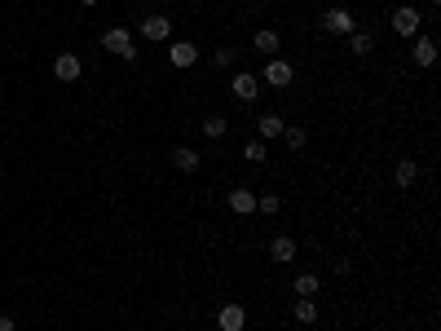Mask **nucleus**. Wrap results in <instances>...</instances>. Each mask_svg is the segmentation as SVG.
Wrapping results in <instances>:
<instances>
[{"label": "nucleus", "mask_w": 441, "mask_h": 331, "mask_svg": "<svg viewBox=\"0 0 441 331\" xmlns=\"http://www.w3.org/2000/svg\"><path fill=\"white\" fill-rule=\"evenodd\" d=\"M80 5H98V0H80Z\"/></svg>", "instance_id": "obj_26"}, {"label": "nucleus", "mask_w": 441, "mask_h": 331, "mask_svg": "<svg viewBox=\"0 0 441 331\" xmlns=\"http://www.w3.org/2000/svg\"><path fill=\"white\" fill-rule=\"evenodd\" d=\"M256 212L273 217V212H278V195H256Z\"/></svg>", "instance_id": "obj_24"}, {"label": "nucleus", "mask_w": 441, "mask_h": 331, "mask_svg": "<svg viewBox=\"0 0 441 331\" xmlns=\"http://www.w3.org/2000/svg\"><path fill=\"white\" fill-rule=\"evenodd\" d=\"M225 133H230V120H225V115H208L204 120V137L208 141H221Z\"/></svg>", "instance_id": "obj_17"}, {"label": "nucleus", "mask_w": 441, "mask_h": 331, "mask_svg": "<svg viewBox=\"0 0 441 331\" xmlns=\"http://www.w3.org/2000/svg\"><path fill=\"white\" fill-rule=\"evenodd\" d=\"M225 204H230V212H238V217H247V212H256V195L238 186V190H230V199H225Z\"/></svg>", "instance_id": "obj_12"}, {"label": "nucleus", "mask_w": 441, "mask_h": 331, "mask_svg": "<svg viewBox=\"0 0 441 331\" xmlns=\"http://www.w3.org/2000/svg\"><path fill=\"white\" fill-rule=\"evenodd\" d=\"M318 287H323L318 274H296V296H318Z\"/></svg>", "instance_id": "obj_19"}, {"label": "nucleus", "mask_w": 441, "mask_h": 331, "mask_svg": "<svg viewBox=\"0 0 441 331\" xmlns=\"http://www.w3.org/2000/svg\"><path fill=\"white\" fill-rule=\"evenodd\" d=\"M282 128H287V124H282L278 115H260V120H256V133H260V141H273V137H282Z\"/></svg>", "instance_id": "obj_15"}, {"label": "nucleus", "mask_w": 441, "mask_h": 331, "mask_svg": "<svg viewBox=\"0 0 441 331\" xmlns=\"http://www.w3.org/2000/svg\"><path fill=\"white\" fill-rule=\"evenodd\" d=\"M102 49L115 53V57H124V62H137V44H133V31H128V27H111L102 35Z\"/></svg>", "instance_id": "obj_1"}, {"label": "nucleus", "mask_w": 441, "mask_h": 331, "mask_svg": "<svg viewBox=\"0 0 441 331\" xmlns=\"http://www.w3.org/2000/svg\"><path fill=\"white\" fill-rule=\"evenodd\" d=\"M291 80H296V66L291 62H278V57L265 62V71H260V84H269V89H287Z\"/></svg>", "instance_id": "obj_4"}, {"label": "nucleus", "mask_w": 441, "mask_h": 331, "mask_svg": "<svg viewBox=\"0 0 441 331\" xmlns=\"http://www.w3.org/2000/svg\"><path fill=\"white\" fill-rule=\"evenodd\" d=\"M433 62H437V40L420 31V35H415V66H424V71H428Z\"/></svg>", "instance_id": "obj_10"}, {"label": "nucleus", "mask_w": 441, "mask_h": 331, "mask_svg": "<svg viewBox=\"0 0 441 331\" xmlns=\"http://www.w3.org/2000/svg\"><path fill=\"white\" fill-rule=\"evenodd\" d=\"M172 168H177V172H186V177H190V172H199V150L177 146V150H172Z\"/></svg>", "instance_id": "obj_13"}, {"label": "nucleus", "mask_w": 441, "mask_h": 331, "mask_svg": "<svg viewBox=\"0 0 441 331\" xmlns=\"http://www.w3.org/2000/svg\"><path fill=\"white\" fill-rule=\"evenodd\" d=\"M420 27H424V14L415 5H402L397 14H393V31L402 35V40H415V35H420Z\"/></svg>", "instance_id": "obj_2"}, {"label": "nucleus", "mask_w": 441, "mask_h": 331, "mask_svg": "<svg viewBox=\"0 0 441 331\" xmlns=\"http://www.w3.org/2000/svg\"><path fill=\"white\" fill-rule=\"evenodd\" d=\"M243 159H252V163H265V141H247V146H243Z\"/></svg>", "instance_id": "obj_23"}, {"label": "nucleus", "mask_w": 441, "mask_h": 331, "mask_svg": "<svg viewBox=\"0 0 441 331\" xmlns=\"http://www.w3.org/2000/svg\"><path fill=\"white\" fill-rule=\"evenodd\" d=\"M291 314H296V323L314 327V323H318V305H314V296H300V301L291 305Z\"/></svg>", "instance_id": "obj_14"}, {"label": "nucleus", "mask_w": 441, "mask_h": 331, "mask_svg": "<svg viewBox=\"0 0 441 331\" xmlns=\"http://www.w3.org/2000/svg\"><path fill=\"white\" fill-rule=\"evenodd\" d=\"M282 141H287L291 150H305V146H309V128H296V124L282 128Z\"/></svg>", "instance_id": "obj_20"}, {"label": "nucleus", "mask_w": 441, "mask_h": 331, "mask_svg": "<svg viewBox=\"0 0 441 331\" xmlns=\"http://www.w3.org/2000/svg\"><path fill=\"white\" fill-rule=\"evenodd\" d=\"M428 5H441V0H428Z\"/></svg>", "instance_id": "obj_27"}, {"label": "nucleus", "mask_w": 441, "mask_h": 331, "mask_svg": "<svg viewBox=\"0 0 441 331\" xmlns=\"http://www.w3.org/2000/svg\"><path fill=\"white\" fill-rule=\"evenodd\" d=\"M252 44H256V53H265V57H278V44H282V35L273 31V27H260L252 35Z\"/></svg>", "instance_id": "obj_11"}, {"label": "nucleus", "mask_w": 441, "mask_h": 331, "mask_svg": "<svg viewBox=\"0 0 441 331\" xmlns=\"http://www.w3.org/2000/svg\"><path fill=\"white\" fill-rule=\"evenodd\" d=\"M230 93L238 102H256L260 98V75H252V71H234V75H230Z\"/></svg>", "instance_id": "obj_3"}, {"label": "nucleus", "mask_w": 441, "mask_h": 331, "mask_svg": "<svg viewBox=\"0 0 441 331\" xmlns=\"http://www.w3.org/2000/svg\"><path fill=\"white\" fill-rule=\"evenodd\" d=\"M269 256H273L278 265L296 261V239H273V243H269Z\"/></svg>", "instance_id": "obj_16"}, {"label": "nucleus", "mask_w": 441, "mask_h": 331, "mask_svg": "<svg viewBox=\"0 0 441 331\" xmlns=\"http://www.w3.org/2000/svg\"><path fill=\"white\" fill-rule=\"evenodd\" d=\"M168 62L177 66V71H190L199 62V44H190V40H177V44H168Z\"/></svg>", "instance_id": "obj_8"}, {"label": "nucleus", "mask_w": 441, "mask_h": 331, "mask_svg": "<svg viewBox=\"0 0 441 331\" xmlns=\"http://www.w3.org/2000/svg\"><path fill=\"white\" fill-rule=\"evenodd\" d=\"M212 66H217V71H230L234 66V49H230V44H221V49L212 53Z\"/></svg>", "instance_id": "obj_22"}, {"label": "nucleus", "mask_w": 441, "mask_h": 331, "mask_svg": "<svg viewBox=\"0 0 441 331\" xmlns=\"http://www.w3.org/2000/svg\"><path fill=\"white\" fill-rule=\"evenodd\" d=\"M371 44H375V40H371L366 31H353V35H349V49H353L357 57H366V53H371Z\"/></svg>", "instance_id": "obj_21"}, {"label": "nucleus", "mask_w": 441, "mask_h": 331, "mask_svg": "<svg viewBox=\"0 0 441 331\" xmlns=\"http://www.w3.org/2000/svg\"><path fill=\"white\" fill-rule=\"evenodd\" d=\"M323 31L327 35H353L357 31V18L349 14V9H327V14H323Z\"/></svg>", "instance_id": "obj_5"}, {"label": "nucleus", "mask_w": 441, "mask_h": 331, "mask_svg": "<svg viewBox=\"0 0 441 331\" xmlns=\"http://www.w3.org/2000/svg\"><path fill=\"white\" fill-rule=\"evenodd\" d=\"M393 177H397V186H415L420 181V168H415V159H402L397 168H393Z\"/></svg>", "instance_id": "obj_18"}, {"label": "nucleus", "mask_w": 441, "mask_h": 331, "mask_svg": "<svg viewBox=\"0 0 441 331\" xmlns=\"http://www.w3.org/2000/svg\"><path fill=\"white\" fill-rule=\"evenodd\" d=\"M141 35L146 40H154V44H163L172 35V18L168 14H150V18H141Z\"/></svg>", "instance_id": "obj_7"}, {"label": "nucleus", "mask_w": 441, "mask_h": 331, "mask_svg": "<svg viewBox=\"0 0 441 331\" xmlns=\"http://www.w3.org/2000/svg\"><path fill=\"white\" fill-rule=\"evenodd\" d=\"M243 5H252V0H243Z\"/></svg>", "instance_id": "obj_28"}, {"label": "nucleus", "mask_w": 441, "mask_h": 331, "mask_svg": "<svg viewBox=\"0 0 441 331\" xmlns=\"http://www.w3.org/2000/svg\"><path fill=\"white\" fill-rule=\"evenodd\" d=\"M80 71H84V62H80L75 53H57V57H53V75L62 80V84H71V80H80Z\"/></svg>", "instance_id": "obj_9"}, {"label": "nucleus", "mask_w": 441, "mask_h": 331, "mask_svg": "<svg viewBox=\"0 0 441 331\" xmlns=\"http://www.w3.org/2000/svg\"><path fill=\"white\" fill-rule=\"evenodd\" d=\"M0 331H18V327H14V318H9V314H0Z\"/></svg>", "instance_id": "obj_25"}, {"label": "nucleus", "mask_w": 441, "mask_h": 331, "mask_svg": "<svg viewBox=\"0 0 441 331\" xmlns=\"http://www.w3.org/2000/svg\"><path fill=\"white\" fill-rule=\"evenodd\" d=\"M247 327V310L238 301H230V305H221V314H217V331H243Z\"/></svg>", "instance_id": "obj_6"}]
</instances>
